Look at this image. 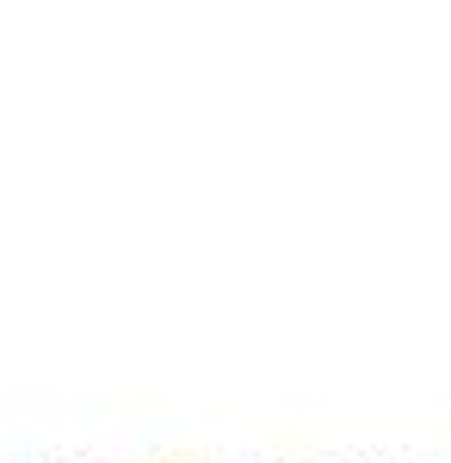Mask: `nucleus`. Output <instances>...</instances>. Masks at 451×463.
Instances as JSON below:
<instances>
[]
</instances>
